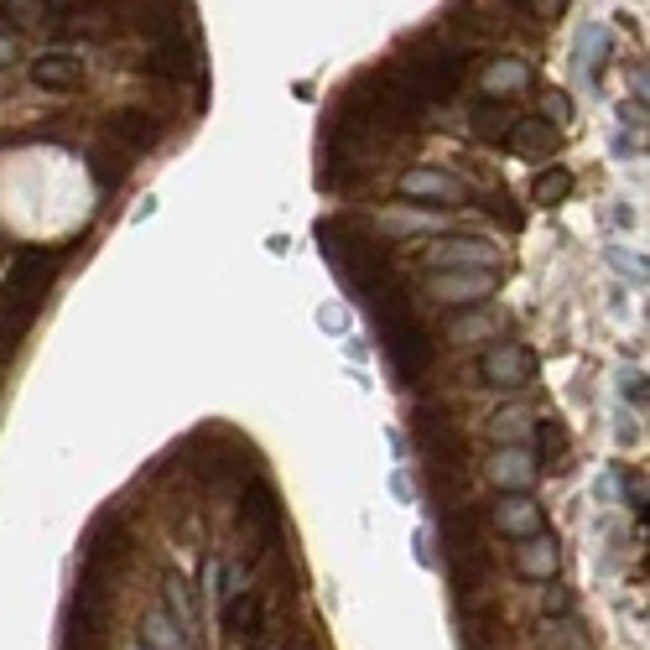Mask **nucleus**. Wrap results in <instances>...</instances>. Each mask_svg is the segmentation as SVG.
Masks as SVG:
<instances>
[{"label": "nucleus", "mask_w": 650, "mask_h": 650, "mask_svg": "<svg viewBox=\"0 0 650 650\" xmlns=\"http://www.w3.org/2000/svg\"><path fill=\"white\" fill-rule=\"evenodd\" d=\"M374 323L385 338V355L401 385H416L422 374L433 370V334L422 328V317L412 313V302L395 292V287H374Z\"/></svg>", "instance_id": "nucleus-1"}, {"label": "nucleus", "mask_w": 650, "mask_h": 650, "mask_svg": "<svg viewBox=\"0 0 650 650\" xmlns=\"http://www.w3.org/2000/svg\"><path fill=\"white\" fill-rule=\"evenodd\" d=\"M317 239L328 245V260L338 266V277H349L355 292H374V287H385V277H391V256H385V245H380V239H370L365 229H355V224H349V229L323 224Z\"/></svg>", "instance_id": "nucleus-2"}, {"label": "nucleus", "mask_w": 650, "mask_h": 650, "mask_svg": "<svg viewBox=\"0 0 650 650\" xmlns=\"http://www.w3.org/2000/svg\"><path fill=\"white\" fill-rule=\"evenodd\" d=\"M58 266H63L58 250H21L16 266L5 271V287H0V307L32 323V313L42 307L47 287L58 281Z\"/></svg>", "instance_id": "nucleus-3"}, {"label": "nucleus", "mask_w": 650, "mask_h": 650, "mask_svg": "<svg viewBox=\"0 0 650 650\" xmlns=\"http://www.w3.org/2000/svg\"><path fill=\"white\" fill-rule=\"evenodd\" d=\"M463 53H427V58L416 63V68H406V79H412V89L422 94V104L433 99V104H442V99H453L458 94V83H463Z\"/></svg>", "instance_id": "nucleus-4"}, {"label": "nucleus", "mask_w": 650, "mask_h": 650, "mask_svg": "<svg viewBox=\"0 0 650 650\" xmlns=\"http://www.w3.org/2000/svg\"><path fill=\"white\" fill-rule=\"evenodd\" d=\"M416 442L427 448V463L433 469H458L463 473V433L442 412H416Z\"/></svg>", "instance_id": "nucleus-5"}, {"label": "nucleus", "mask_w": 650, "mask_h": 650, "mask_svg": "<svg viewBox=\"0 0 650 650\" xmlns=\"http://www.w3.org/2000/svg\"><path fill=\"white\" fill-rule=\"evenodd\" d=\"M494 260H500V250H494L490 239H473V235H448V239H437V245H427V266L433 271H469V266L494 271Z\"/></svg>", "instance_id": "nucleus-6"}, {"label": "nucleus", "mask_w": 650, "mask_h": 650, "mask_svg": "<svg viewBox=\"0 0 650 650\" xmlns=\"http://www.w3.org/2000/svg\"><path fill=\"white\" fill-rule=\"evenodd\" d=\"M479 374H484L490 385H500V391H515V385L536 380V355L526 344H494L490 355L479 359Z\"/></svg>", "instance_id": "nucleus-7"}, {"label": "nucleus", "mask_w": 650, "mask_h": 650, "mask_svg": "<svg viewBox=\"0 0 650 650\" xmlns=\"http://www.w3.org/2000/svg\"><path fill=\"white\" fill-rule=\"evenodd\" d=\"M433 296L448 307H473V302H490L494 296V271H433Z\"/></svg>", "instance_id": "nucleus-8"}, {"label": "nucleus", "mask_w": 650, "mask_h": 650, "mask_svg": "<svg viewBox=\"0 0 650 650\" xmlns=\"http://www.w3.org/2000/svg\"><path fill=\"white\" fill-rule=\"evenodd\" d=\"M494 531L511 536V541H526V536L547 531V515H541V505L536 500H526V490L520 494H505V500H494Z\"/></svg>", "instance_id": "nucleus-9"}, {"label": "nucleus", "mask_w": 650, "mask_h": 650, "mask_svg": "<svg viewBox=\"0 0 650 650\" xmlns=\"http://www.w3.org/2000/svg\"><path fill=\"white\" fill-rule=\"evenodd\" d=\"M224 625H229V635H235L239 646H266V635H271V630H260L266 625V598L260 593H235L229 609H224Z\"/></svg>", "instance_id": "nucleus-10"}, {"label": "nucleus", "mask_w": 650, "mask_h": 650, "mask_svg": "<svg viewBox=\"0 0 650 650\" xmlns=\"http://www.w3.org/2000/svg\"><path fill=\"white\" fill-rule=\"evenodd\" d=\"M536 463H531V453L520 448V442H500V453L490 458V479L500 484V490H511V494H520V490H531V479H536Z\"/></svg>", "instance_id": "nucleus-11"}, {"label": "nucleus", "mask_w": 650, "mask_h": 650, "mask_svg": "<svg viewBox=\"0 0 650 650\" xmlns=\"http://www.w3.org/2000/svg\"><path fill=\"white\" fill-rule=\"evenodd\" d=\"M89 562L99 568V578H104V572H120L131 562V531H125L120 520H104L94 531V541H89Z\"/></svg>", "instance_id": "nucleus-12"}, {"label": "nucleus", "mask_w": 650, "mask_h": 650, "mask_svg": "<svg viewBox=\"0 0 650 650\" xmlns=\"http://www.w3.org/2000/svg\"><path fill=\"white\" fill-rule=\"evenodd\" d=\"M526 83H531V63H520V58H494L490 68H484L479 89H484V99H515V94H526Z\"/></svg>", "instance_id": "nucleus-13"}, {"label": "nucleus", "mask_w": 650, "mask_h": 650, "mask_svg": "<svg viewBox=\"0 0 650 650\" xmlns=\"http://www.w3.org/2000/svg\"><path fill=\"white\" fill-rule=\"evenodd\" d=\"M505 146L520 152V157H552L557 152V125H547V120H511Z\"/></svg>", "instance_id": "nucleus-14"}, {"label": "nucleus", "mask_w": 650, "mask_h": 650, "mask_svg": "<svg viewBox=\"0 0 650 650\" xmlns=\"http://www.w3.org/2000/svg\"><path fill=\"white\" fill-rule=\"evenodd\" d=\"M32 83L37 89H79L83 83V63L74 53H42L32 63Z\"/></svg>", "instance_id": "nucleus-15"}, {"label": "nucleus", "mask_w": 650, "mask_h": 650, "mask_svg": "<svg viewBox=\"0 0 650 650\" xmlns=\"http://www.w3.org/2000/svg\"><path fill=\"white\" fill-rule=\"evenodd\" d=\"M515 568L526 572L531 583H547V578H557V541L547 531H536L520 541V552H515Z\"/></svg>", "instance_id": "nucleus-16"}, {"label": "nucleus", "mask_w": 650, "mask_h": 650, "mask_svg": "<svg viewBox=\"0 0 650 650\" xmlns=\"http://www.w3.org/2000/svg\"><path fill=\"white\" fill-rule=\"evenodd\" d=\"M401 198H458V182L433 167H412L401 172Z\"/></svg>", "instance_id": "nucleus-17"}, {"label": "nucleus", "mask_w": 650, "mask_h": 650, "mask_svg": "<svg viewBox=\"0 0 650 650\" xmlns=\"http://www.w3.org/2000/svg\"><path fill=\"white\" fill-rule=\"evenodd\" d=\"M245 526H256V531H271L277 526V494H271V484H260V479H250V490H245Z\"/></svg>", "instance_id": "nucleus-18"}, {"label": "nucleus", "mask_w": 650, "mask_h": 650, "mask_svg": "<svg viewBox=\"0 0 650 650\" xmlns=\"http://www.w3.org/2000/svg\"><path fill=\"white\" fill-rule=\"evenodd\" d=\"M161 598H167V609L161 614H167L182 635H193L198 614H193V598H188V583H182V578H161Z\"/></svg>", "instance_id": "nucleus-19"}, {"label": "nucleus", "mask_w": 650, "mask_h": 650, "mask_svg": "<svg viewBox=\"0 0 650 650\" xmlns=\"http://www.w3.org/2000/svg\"><path fill=\"white\" fill-rule=\"evenodd\" d=\"M110 136H115L125 152H136V146H152V141H157V125H152V115H136V110H125V115H115Z\"/></svg>", "instance_id": "nucleus-20"}, {"label": "nucleus", "mask_w": 650, "mask_h": 650, "mask_svg": "<svg viewBox=\"0 0 650 650\" xmlns=\"http://www.w3.org/2000/svg\"><path fill=\"white\" fill-rule=\"evenodd\" d=\"M562 453H568V433L557 422H536V458H531L536 469H557Z\"/></svg>", "instance_id": "nucleus-21"}, {"label": "nucleus", "mask_w": 650, "mask_h": 650, "mask_svg": "<svg viewBox=\"0 0 650 650\" xmlns=\"http://www.w3.org/2000/svg\"><path fill=\"white\" fill-rule=\"evenodd\" d=\"M568 193H572V172H568V167H541V178H536V188H531L536 203H541V209H557Z\"/></svg>", "instance_id": "nucleus-22"}, {"label": "nucleus", "mask_w": 650, "mask_h": 650, "mask_svg": "<svg viewBox=\"0 0 650 650\" xmlns=\"http://www.w3.org/2000/svg\"><path fill=\"white\" fill-rule=\"evenodd\" d=\"M141 646L146 650H188L182 646V630L167 619V614H152V619L141 625Z\"/></svg>", "instance_id": "nucleus-23"}, {"label": "nucleus", "mask_w": 650, "mask_h": 650, "mask_svg": "<svg viewBox=\"0 0 650 650\" xmlns=\"http://www.w3.org/2000/svg\"><path fill=\"white\" fill-rule=\"evenodd\" d=\"M604 53H609V32L604 26H583V37H578V74L589 79L593 68L604 63Z\"/></svg>", "instance_id": "nucleus-24"}, {"label": "nucleus", "mask_w": 650, "mask_h": 650, "mask_svg": "<svg viewBox=\"0 0 650 650\" xmlns=\"http://www.w3.org/2000/svg\"><path fill=\"white\" fill-rule=\"evenodd\" d=\"M500 104H505V99H490V104H479V110H473V131H479L484 141H505V131H511L515 115H505Z\"/></svg>", "instance_id": "nucleus-25"}, {"label": "nucleus", "mask_w": 650, "mask_h": 650, "mask_svg": "<svg viewBox=\"0 0 650 650\" xmlns=\"http://www.w3.org/2000/svg\"><path fill=\"white\" fill-rule=\"evenodd\" d=\"M541 120H547V125H572V99L562 94V89L547 94V99H541Z\"/></svg>", "instance_id": "nucleus-26"}, {"label": "nucleus", "mask_w": 650, "mask_h": 650, "mask_svg": "<svg viewBox=\"0 0 650 650\" xmlns=\"http://www.w3.org/2000/svg\"><path fill=\"white\" fill-rule=\"evenodd\" d=\"M526 427H531V422H526V412H500L494 416V437H500V442H520V433H526Z\"/></svg>", "instance_id": "nucleus-27"}, {"label": "nucleus", "mask_w": 650, "mask_h": 650, "mask_svg": "<svg viewBox=\"0 0 650 650\" xmlns=\"http://www.w3.org/2000/svg\"><path fill=\"white\" fill-rule=\"evenodd\" d=\"M625 395H630L635 406H646V380H635V370H625Z\"/></svg>", "instance_id": "nucleus-28"}, {"label": "nucleus", "mask_w": 650, "mask_h": 650, "mask_svg": "<svg viewBox=\"0 0 650 650\" xmlns=\"http://www.w3.org/2000/svg\"><path fill=\"white\" fill-rule=\"evenodd\" d=\"M391 494L401 505H412V479H406V473H391Z\"/></svg>", "instance_id": "nucleus-29"}, {"label": "nucleus", "mask_w": 650, "mask_h": 650, "mask_svg": "<svg viewBox=\"0 0 650 650\" xmlns=\"http://www.w3.org/2000/svg\"><path fill=\"white\" fill-rule=\"evenodd\" d=\"M562 5H568V0H531V11H536V16H557Z\"/></svg>", "instance_id": "nucleus-30"}, {"label": "nucleus", "mask_w": 650, "mask_h": 650, "mask_svg": "<svg viewBox=\"0 0 650 650\" xmlns=\"http://www.w3.org/2000/svg\"><path fill=\"white\" fill-rule=\"evenodd\" d=\"M547 609H568V593H562V589H552V593H547Z\"/></svg>", "instance_id": "nucleus-31"}, {"label": "nucleus", "mask_w": 650, "mask_h": 650, "mask_svg": "<svg viewBox=\"0 0 650 650\" xmlns=\"http://www.w3.org/2000/svg\"><path fill=\"white\" fill-rule=\"evenodd\" d=\"M5 58H11V42H5V37H0V63H5Z\"/></svg>", "instance_id": "nucleus-32"}, {"label": "nucleus", "mask_w": 650, "mask_h": 650, "mask_svg": "<svg viewBox=\"0 0 650 650\" xmlns=\"http://www.w3.org/2000/svg\"><path fill=\"white\" fill-rule=\"evenodd\" d=\"M131 650H146V646H141V640H136V646H131Z\"/></svg>", "instance_id": "nucleus-33"}]
</instances>
